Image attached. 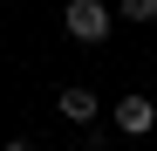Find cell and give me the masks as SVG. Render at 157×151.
<instances>
[{
  "label": "cell",
  "mask_w": 157,
  "mask_h": 151,
  "mask_svg": "<svg viewBox=\"0 0 157 151\" xmlns=\"http://www.w3.org/2000/svg\"><path fill=\"white\" fill-rule=\"evenodd\" d=\"M109 28H116V14L109 7H102V0H68V7H62V35L68 41H109Z\"/></svg>",
  "instance_id": "1"
},
{
  "label": "cell",
  "mask_w": 157,
  "mask_h": 151,
  "mask_svg": "<svg viewBox=\"0 0 157 151\" xmlns=\"http://www.w3.org/2000/svg\"><path fill=\"white\" fill-rule=\"evenodd\" d=\"M116 131H123V137L157 131V103H150V96H137V89H130V96H116Z\"/></svg>",
  "instance_id": "2"
},
{
  "label": "cell",
  "mask_w": 157,
  "mask_h": 151,
  "mask_svg": "<svg viewBox=\"0 0 157 151\" xmlns=\"http://www.w3.org/2000/svg\"><path fill=\"white\" fill-rule=\"evenodd\" d=\"M123 21H137V28H150V21H157V0H123Z\"/></svg>",
  "instance_id": "4"
},
{
  "label": "cell",
  "mask_w": 157,
  "mask_h": 151,
  "mask_svg": "<svg viewBox=\"0 0 157 151\" xmlns=\"http://www.w3.org/2000/svg\"><path fill=\"white\" fill-rule=\"evenodd\" d=\"M0 151H34V144H28V137H7V144H0Z\"/></svg>",
  "instance_id": "5"
},
{
  "label": "cell",
  "mask_w": 157,
  "mask_h": 151,
  "mask_svg": "<svg viewBox=\"0 0 157 151\" xmlns=\"http://www.w3.org/2000/svg\"><path fill=\"white\" fill-rule=\"evenodd\" d=\"M55 110H62V124H82V131H96V117H102L96 89H82V83H68V89L55 96Z\"/></svg>",
  "instance_id": "3"
}]
</instances>
